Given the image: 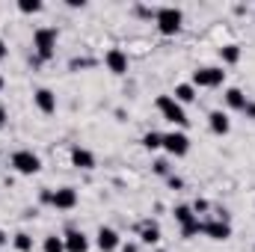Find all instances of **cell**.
Returning a JSON list of instances; mask_svg holds the SVG:
<instances>
[{
	"label": "cell",
	"mask_w": 255,
	"mask_h": 252,
	"mask_svg": "<svg viewBox=\"0 0 255 252\" xmlns=\"http://www.w3.org/2000/svg\"><path fill=\"white\" fill-rule=\"evenodd\" d=\"M9 57V48H6V42H3V36H0V60H6Z\"/></svg>",
	"instance_id": "obj_26"
},
{
	"label": "cell",
	"mask_w": 255,
	"mask_h": 252,
	"mask_svg": "<svg viewBox=\"0 0 255 252\" xmlns=\"http://www.w3.org/2000/svg\"><path fill=\"white\" fill-rule=\"evenodd\" d=\"M6 244H9V235H6V232L0 229V247H6Z\"/></svg>",
	"instance_id": "obj_29"
},
{
	"label": "cell",
	"mask_w": 255,
	"mask_h": 252,
	"mask_svg": "<svg viewBox=\"0 0 255 252\" xmlns=\"http://www.w3.org/2000/svg\"><path fill=\"white\" fill-rule=\"evenodd\" d=\"M220 60L226 65H235L241 60V45H223V48H220Z\"/></svg>",
	"instance_id": "obj_18"
},
{
	"label": "cell",
	"mask_w": 255,
	"mask_h": 252,
	"mask_svg": "<svg viewBox=\"0 0 255 252\" xmlns=\"http://www.w3.org/2000/svg\"><path fill=\"white\" fill-rule=\"evenodd\" d=\"M33 48H36L39 63L54 60V54H57V30H54V27H39V30L33 33Z\"/></svg>",
	"instance_id": "obj_1"
},
{
	"label": "cell",
	"mask_w": 255,
	"mask_h": 252,
	"mask_svg": "<svg viewBox=\"0 0 255 252\" xmlns=\"http://www.w3.org/2000/svg\"><path fill=\"white\" fill-rule=\"evenodd\" d=\"M244 113H247V119H255V101H250V104L244 107Z\"/></svg>",
	"instance_id": "obj_25"
},
{
	"label": "cell",
	"mask_w": 255,
	"mask_h": 252,
	"mask_svg": "<svg viewBox=\"0 0 255 252\" xmlns=\"http://www.w3.org/2000/svg\"><path fill=\"white\" fill-rule=\"evenodd\" d=\"M193 211H196V217H199V214H202V211H208V202H205V199H199V202H196V205H193Z\"/></svg>",
	"instance_id": "obj_24"
},
{
	"label": "cell",
	"mask_w": 255,
	"mask_h": 252,
	"mask_svg": "<svg viewBox=\"0 0 255 252\" xmlns=\"http://www.w3.org/2000/svg\"><path fill=\"white\" fill-rule=\"evenodd\" d=\"M122 252H139V247L136 244H122Z\"/></svg>",
	"instance_id": "obj_28"
},
{
	"label": "cell",
	"mask_w": 255,
	"mask_h": 252,
	"mask_svg": "<svg viewBox=\"0 0 255 252\" xmlns=\"http://www.w3.org/2000/svg\"><path fill=\"white\" fill-rule=\"evenodd\" d=\"M163 151L172 154V157H184L190 151V136L184 130H169L163 133Z\"/></svg>",
	"instance_id": "obj_6"
},
{
	"label": "cell",
	"mask_w": 255,
	"mask_h": 252,
	"mask_svg": "<svg viewBox=\"0 0 255 252\" xmlns=\"http://www.w3.org/2000/svg\"><path fill=\"white\" fill-rule=\"evenodd\" d=\"M104 65H107V71H113V74H128V54L122 48H110V51L104 54Z\"/></svg>",
	"instance_id": "obj_11"
},
{
	"label": "cell",
	"mask_w": 255,
	"mask_h": 252,
	"mask_svg": "<svg viewBox=\"0 0 255 252\" xmlns=\"http://www.w3.org/2000/svg\"><path fill=\"white\" fill-rule=\"evenodd\" d=\"M95 244H98V250H101V252H116L119 247H122V238H119V232H116V229L101 226V229H98V235H95Z\"/></svg>",
	"instance_id": "obj_7"
},
{
	"label": "cell",
	"mask_w": 255,
	"mask_h": 252,
	"mask_svg": "<svg viewBox=\"0 0 255 252\" xmlns=\"http://www.w3.org/2000/svg\"><path fill=\"white\" fill-rule=\"evenodd\" d=\"M142 145H145L148 151H154V148H163V133H154V130H148V133L142 136Z\"/></svg>",
	"instance_id": "obj_20"
},
{
	"label": "cell",
	"mask_w": 255,
	"mask_h": 252,
	"mask_svg": "<svg viewBox=\"0 0 255 252\" xmlns=\"http://www.w3.org/2000/svg\"><path fill=\"white\" fill-rule=\"evenodd\" d=\"M71 166H77V169H95V154L89 148H83V145H74L71 148Z\"/></svg>",
	"instance_id": "obj_14"
},
{
	"label": "cell",
	"mask_w": 255,
	"mask_h": 252,
	"mask_svg": "<svg viewBox=\"0 0 255 252\" xmlns=\"http://www.w3.org/2000/svg\"><path fill=\"white\" fill-rule=\"evenodd\" d=\"M196 95H199V92H196V86H193V83H178V86H175V92H172V98H175L181 107H184V104H193V101H196Z\"/></svg>",
	"instance_id": "obj_16"
},
{
	"label": "cell",
	"mask_w": 255,
	"mask_h": 252,
	"mask_svg": "<svg viewBox=\"0 0 255 252\" xmlns=\"http://www.w3.org/2000/svg\"><path fill=\"white\" fill-rule=\"evenodd\" d=\"M12 169H15L18 175H36V172L42 169V157H39L36 151H30V148H18V151L12 154Z\"/></svg>",
	"instance_id": "obj_5"
},
{
	"label": "cell",
	"mask_w": 255,
	"mask_h": 252,
	"mask_svg": "<svg viewBox=\"0 0 255 252\" xmlns=\"http://www.w3.org/2000/svg\"><path fill=\"white\" fill-rule=\"evenodd\" d=\"M208 127H211L217 136H226V133L232 130V119H229V113H226V110H211V113H208Z\"/></svg>",
	"instance_id": "obj_12"
},
{
	"label": "cell",
	"mask_w": 255,
	"mask_h": 252,
	"mask_svg": "<svg viewBox=\"0 0 255 252\" xmlns=\"http://www.w3.org/2000/svg\"><path fill=\"white\" fill-rule=\"evenodd\" d=\"M12 244H15L18 252H33V238H30L27 232H18V235L12 238Z\"/></svg>",
	"instance_id": "obj_19"
},
{
	"label": "cell",
	"mask_w": 255,
	"mask_h": 252,
	"mask_svg": "<svg viewBox=\"0 0 255 252\" xmlns=\"http://www.w3.org/2000/svg\"><path fill=\"white\" fill-rule=\"evenodd\" d=\"M3 86H6V80H3V77H0V89H3Z\"/></svg>",
	"instance_id": "obj_30"
},
{
	"label": "cell",
	"mask_w": 255,
	"mask_h": 252,
	"mask_svg": "<svg viewBox=\"0 0 255 252\" xmlns=\"http://www.w3.org/2000/svg\"><path fill=\"white\" fill-rule=\"evenodd\" d=\"M18 9H21L24 15H36V12H42V3H39V0H21Z\"/></svg>",
	"instance_id": "obj_22"
},
{
	"label": "cell",
	"mask_w": 255,
	"mask_h": 252,
	"mask_svg": "<svg viewBox=\"0 0 255 252\" xmlns=\"http://www.w3.org/2000/svg\"><path fill=\"white\" fill-rule=\"evenodd\" d=\"M154 252H166V250H154Z\"/></svg>",
	"instance_id": "obj_31"
},
{
	"label": "cell",
	"mask_w": 255,
	"mask_h": 252,
	"mask_svg": "<svg viewBox=\"0 0 255 252\" xmlns=\"http://www.w3.org/2000/svg\"><path fill=\"white\" fill-rule=\"evenodd\" d=\"M196 89H214V86H223L226 83V71L223 65H202L193 71V80H190Z\"/></svg>",
	"instance_id": "obj_4"
},
{
	"label": "cell",
	"mask_w": 255,
	"mask_h": 252,
	"mask_svg": "<svg viewBox=\"0 0 255 252\" xmlns=\"http://www.w3.org/2000/svg\"><path fill=\"white\" fill-rule=\"evenodd\" d=\"M154 24H157V30L163 36H175L181 30V24H184V12L175 9V6H160L154 12Z\"/></svg>",
	"instance_id": "obj_2"
},
{
	"label": "cell",
	"mask_w": 255,
	"mask_h": 252,
	"mask_svg": "<svg viewBox=\"0 0 255 252\" xmlns=\"http://www.w3.org/2000/svg\"><path fill=\"white\" fill-rule=\"evenodd\" d=\"M33 104H36V107H39V113H45V116L57 113V95H54L48 86H42V89H36V92H33Z\"/></svg>",
	"instance_id": "obj_10"
},
{
	"label": "cell",
	"mask_w": 255,
	"mask_h": 252,
	"mask_svg": "<svg viewBox=\"0 0 255 252\" xmlns=\"http://www.w3.org/2000/svg\"><path fill=\"white\" fill-rule=\"evenodd\" d=\"M223 101H226V107L229 110H241L244 113V107L250 104V98L244 95V89H238V86H229L226 89V95H223Z\"/></svg>",
	"instance_id": "obj_15"
},
{
	"label": "cell",
	"mask_w": 255,
	"mask_h": 252,
	"mask_svg": "<svg viewBox=\"0 0 255 252\" xmlns=\"http://www.w3.org/2000/svg\"><path fill=\"white\" fill-rule=\"evenodd\" d=\"M154 172H157V175H166V178H169V163H166V160H157V163H154Z\"/></svg>",
	"instance_id": "obj_23"
},
{
	"label": "cell",
	"mask_w": 255,
	"mask_h": 252,
	"mask_svg": "<svg viewBox=\"0 0 255 252\" xmlns=\"http://www.w3.org/2000/svg\"><path fill=\"white\" fill-rule=\"evenodd\" d=\"M6 119H9V113H6V107L0 104V127H6Z\"/></svg>",
	"instance_id": "obj_27"
},
{
	"label": "cell",
	"mask_w": 255,
	"mask_h": 252,
	"mask_svg": "<svg viewBox=\"0 0 255 252\" xmlns=\"http://www.w3.org/2000/svg\"><path fill=\"white\" fill-rule=\"evenodd\" d=\"M63 244H65V252H89V238L83 232H77V229H68L65 232Z\"/></svg>",
	"instance_id": "obj_13"
},
{
	"label": "cell",
	"mask_w": 255,
	"mask_h": 252,
	"mask_svg": "<svg viewBox=\"0 0 255 252\" xmlns=\"http://www.w3.org/2000/svg\"><path fill=\"white\" fill-rule=\"evenodd\" d=\"M202 235H208L211 241H229L232 238V226L226 220H205L202 223Z\"/></svg>",
	"instance_id": "obj_8"
},
{
	"label": "cell",
	"mask_w": 255,
	"mask_h": 252,
	"mask_svg": "<svg viewBox=\"0 0 255 252\" xmlns=\"http://www.w3.org/2000/svg\"><path fill=\"white\" fill-rule=\"evenodd\" d=\"M139 241H142L145 247L160 244V226H157V223H145V226L139 229Z\"/></svg>",
	"instance_id": "obj_17"
},
{
	"label": "cell",
	"mask_w": 255,
	"mask_h": 252,
	"mask_svg": "<svg viewBox=\"0 0 255 252\" xmlns=\"http://www.w3.org/2000/svg\"><path fill=\"white\" fill-rule=\"evenodd\" d=\"M51 205H54L57 211H74V208H77V190L60 187L57 193H51Z\"/></svg>",
	"instance_id": "obj_9"
},
{
	"label": "cell",
	"mask_w": 255,
	"mask_h": 252,
	"mask_svg": "<svg viewBox=\"0 0 255 252\" xmlns=\"http://www.w3.org/2000/svg\"><path fill=\"white\" fill-rule=\"evenodd\" d=\"M154 104H157V110H160V116H163L166 122H172V125H178V127H187V122H190V119H187V110H184L172 95H157Z\"/></svg>",
	"instance_id": "obj_3"
},
{
	"label": "cell",
	"mask_w": 255,
	"mask_h": 252,
	"mask_svg": "<svg viewBox=\"0 0 255 252\" xmlns=\"http://www.w3.org/2000/svg\"><path fill=\"white\" fill-rule=\"evenodd\" d=\"M42 250H45V252H65V244H63V238L48 235V238H45V244H42Z\"/></svg>",
	"instance_id": "obj_21"
}]
</instances>
